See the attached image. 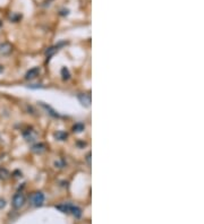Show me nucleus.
<instances>
[{"label": "nucleus", "instance_id": "obj_1", "mask_svg": "<svg viewBox=\"0 0 204 224\" xmlns=\"http://www.w3.org/2000/svg\"><path fill=\"white\" fill-rule=\"evenodd\" d=\"M13 206H14V208H21L23 205L25 204V196L23 195L22 193H18L16 194L14 197H13Z\"/></svg>", "mask_w": 204, "mask_h": 224}, {"label": "nucleus", "instance_id": "obj_2", "mask_svg": "<svg viewBox=\"0 0 204 224\" xmlns=\"http://www.w3.org/2000/svg\"><path fill=\"white\" fill-rule=\"evenodd\" d=\"M32 205L33 206H36L39 207L41 206L43 203H44V195H43L42 193H35L33 196H32Z\"/></svg>", "mask_w": 204, "mask_h": 224}, {"label": "nucleus", "instance_id": "obj_3", "mask_svg": "<svg viewBox=\"0 0 204 224\" xmlns=\"http://www.w3.org/2000/svg\"><path fill=\"white\" fill-rule=\"evenodd\" d=\"M39 74H40V69L38 67L32 68V69L28 70L27 74H26V79H33V78H35L36 76H39Z\"/></svg>", "mask_w": 204, "mask_h": 224}, {"label": "nucleus", "instance_id": "obj_4", "mask_svg": "<svg viewBox=\"0 0 204 224\" xmlns=\"http://www.w3.org/2000/svg\"><path fill=\"white\" fill-rule=\"evenodd\" d=\"M78 98H80V101L82 102V104L90 105V103H91V96H90L88 94H81V95H78Z\"/></svg>", "mask_w": 204, "mask_h": 224}, {"label": "nucleus", "instance_id": "obj_5", "mask_svg": "<svg viewBox=\"0 0 204 224\" xmlns=\"http://www.w3.org/2000/svg\"><path fill=\"white\" fill-rule=\"evenodd\" d=\"M11 51V46L10 44H8V43H5L2 46H0V53H2V54H7Z\"/></svg>", "mask_w": 204, "mask_h": 224}, {"label": "nucleus", "instance_id": "obj_6", "mask_svg": "<svg viewBox=\"0 0 204 224\" xmlns=\"http://www.w3.org/2000/svg\"><path fill=\"white\" fill-rule=\"evenodd\" d=\"M69 212H71V213H73V215H74V216H76V217H80V216H81V214H82L81 208H78V207H76V206H71Z\"/></svg>", "mask_w": 204, "mask_h": 224}, {"label": "nucleus", "instance_id": "obj_7", "mask_svg": "<svg viewBox=\"0 0 204 224\" xmlns=\"http://www.w3.org/2000/svg\"><path fill=\"white\" fill-rule=\"evenodd\" d=\"M9 175V172L4 168H0V179H7Z\"/></svg>", "mask_w": 204, "mask_h": 224}, {"label": "nucleus", "instance_id": "obj_8", "mask_svg": "<svg viewBox=\"0 0 204 224\" xmlns=\"http://www.w3.org/2000/svg\"><path fill=\"white\" fill-rule=\"evenodd\" d=\"M61 74H63V77L65 78V79H68V78H69V73H68V70H67L66 68H63V69L61 70Z\"/></svg>", "mask_w": 204, "mask_h": 224}, {"label": "nucleus", "instance_id": "obj_9", "mask_svg": "<svg viewBox=\"0 0 204 224\" xmlns=\"http://www.w3.org/2000/svg\"><path fill=\"white\" fill-rule=\"evenodd\" d=\"M56 137H58V138H60L61 140H63L67 137V134H65V133H58V134H56Z\"/></svg>", "mask_w": 204, "mask_h": 224}, {"label": "nucleus", "instance_id": "obj_10", "mask_svg": "<svg viewBox=\"0 0 204 224\" xmlns=\"http://www.w3.org/2000/svg\"><path fill=\"white\" fill-rule=\"evenodd\" d=\"M5 206H6V200L2 199V198H0V210L5 208Z\"/></svg>", "mask_w": 204, "mask_h": 224}]
</instances>
